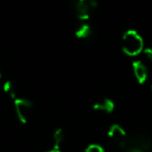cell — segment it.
<instances>
[{
	"label": "cell",
	"mask_w": 152,
	"mask_h": 152,
	"mask_svg": "<svg viewBox=\"0 0 152 152\" xmlns=\"http://www.w3.org/2000/svg\"><path fill=\"white\" fill-rule=\"evenodd\" d=\"M122 49L129 56H135L143 52V39L137 32L127 31L122 38Z\"/></svg>",
	"instance_id": "1"
},
{
	"label": "cell",
	"mask_w": 152,
	"mask_h": 152,
	"mask_svg": "<svg viewBox=\"0 0 152 152\" xmlns=\"http://www.w3.org/2000/svg\"><path fill=\"white\" fill-rule=\"evenodd\" d=\"M96 3L94 0H73V9L76 15L85 21L90 14L95 9Z\"/></svg>",
	"instance_id": "2"
},
{
	"label": "cell",
	"mask_w": 152,
	"mask_h": 152,
	"mask_svg": "<svg viewBox=\"0 0 152 152\" xmlns=\"http://www.w3.org/2000/svg\"><path fill=\"white\" fill-rule=\"evenodd\" d=\"M108 137L121 149H124L126 147L129 139V135L126 133V131L119 125H113L110 127L108 131Z\"/></svg>",
	"instance_id": "3"
},
{
	"label": "cell",
	"mask_w": 152,
	"mask_h": 152,
	"mask_svg": "<svg viewBox=\"0 0 152 152\" xmlns=\"http://www.w3.org/2000/svg\"><path fill=\"white\" fill-rule=\"evenodd\" d=\"M15 110L19 120L23 123H26L32 114V104L26 99H16Z\"/></svg>",
	"instance_id": "4"
},
{
	"label": "cell",
	"mask_w": 152,
	"mask_h": 152,
	"mask_svg": "<svg viewBox=\"0 0 152 152\" xmlns=\"http://www.w3.org/2000/svg\"><path fill=\"white\" fill-rule=\"evenodd\" d=\"M133 73H134L135 78L140 83H144L148 77V70L147 67L141 61H137L133 65Z\"/></svg>",
	"instance_id": "5"
},
{
	"label": "cell",
	"mask_w": 152,
	"mask_h": 152,
	"mask_svg": "<svg viewBox=\"0 0 152 152\" xmlns=\"http://www.w3.org/2000/svg\"><path fill=\"white\" fill-rule=\"evenodd\" d=\"M94 108L96 110H99V112L102 113H110L114 110V103L110 99L104 98V99H101L100 101H98L94 105Z\"/></svg>",
	"instance_id": "6"
},
{
	"label": "cell",
	"mask_w": 152,
	"mask_h": 152,
	"mask_svg": "<svg viewBox=\"0 0 152 152\" xmlns=\"http://www.w3.org/2000/svg\"><path fill=\"white\" fill-rule=\"evenodd\" d=\"M91 34H92L91 26L88 23H86V22L81 23L77 27V29H76V36L78 37L79 39H88L91 36Z\"/></svg>",
	"instance_id": "7"
},
{
	"label": "cell",
	"mask_w": 152,
	"mask_h": 152,
	"mask_svg": "<svg viewBox=\"0 0 152 152\" xmlns=\"http://www.w3.org/2000/svg\"><path fill=\"white\" fill-rule=\"evenodd\" d=\"M64 139H65V134H64L63 130L58 129L56 130L54 133H53V137H52V145L53 148L52 149H58L61 148V145L63 144Z\"/></svg>",
	"instance_id": "8"
},
{
	"label": "cell",
	"mask_w": 152,
	"mask_h": 152,
	"mask_svg": "<svg viewBox=\"0 0 152 152\" xmlns=\"http://www.w3.org/2000/svg\"><path fill=\"white\" fill-rule=\"evenodd\" d=\"M85 152H105V151H104V149L100 145L92 144V145L88 146V147L86 148Z\"/></svg>",
	"instance_id": "9"
},
{
	"label": "cell",
	"mask_w": 152,
	"mask_h": 152,
	"mask_svg": "<svg viewBox=\"0 0 152 152\" xmlns=\"http://www.w3.org/2000/svg\"><path fill=\"white\" fill-rule=\"evenodd\" d=\"M123 151H124V152H145V151H143L142 149H140V148L133 147V146H128V147L125 148Z\"/></svg>",
	"instance_id": "10"
},
{
	"label": "cell",
	"mask_w": 152,
	"mask_h": 152,
	"mask_svg": "<svg viewBox=\"0 0 152 152\" xmlns=\"http://www.w3.org/2000/svg\"><path fill=\"white\" fill-rule=\"evenodd\" d=\"M144 54L147 61H149L150 63H152V49H147V50L144 51Z\"/></svg>",
	"instance_id": "11"
},
{
	"label": "cell",
	"mask_w": 152,
	"mask_h": 152,
	"mask_svg": "<svg viewBox=\"0 0 152 152\" xmlns=\"http://www.w3.org/2000/svg\"><path fill=\"white\" fill-rule=\"evenodd\" d=\"M46 152H61V150H58V149H51V150L46 151Z\"/></svg>",
	"instance_id": "12"
}]
</instances>
